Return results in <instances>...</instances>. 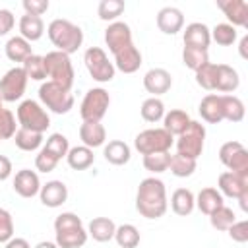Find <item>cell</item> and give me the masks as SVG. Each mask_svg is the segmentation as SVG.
<instances>
[{"mask_svg": "<svg viewBox=\"0 0 248 248\" xmlns=\"http://www.w3.org/2000/svg\"><path fill=\"white\" fill-rule=\"evenodd\" d=\"M229 236L234 242H246L248 240V221H234L229 227Z\"/></svg>", "mask_w": 248, "mask_h": 248, "instance_id": "cell-50", "label": "cell"}, {"mask_svg": "<svg viewBox=\"0 0 248 248\" xmlns=\"http://www.w3.org/2000/svg\"><path fill=\"white\" fill-rule=\"evenodd\" d=\"M114 240L120 248H136L140 244V231L130 225V223H124L120 227H116L114 231Z\"/></svg>", "mask_w": 248, "mask_h": 248, "instance_id": "cell-35", "label": "cell"}, {"mask_svg": "<svg viewBox=\"0 0 248 248\" xmlns=\"http://www.w3.org/2000/svg\"><path fill=\"white\" fill-rule=\"evenodd\" d=\"M83 62H85V68L89 72V76L99 81V83H107L114 78V64L108 60L107 52L99 46H91L85 50L83 54Z\"/></svg>", "mask_w": 248, "mask_h": 248, "instance_id": "cell-9", "label": "cell"}, {"mask_svg": "<svg viewBox=\"0 0 248 248\" xmlns=\"http://www.w3.org/2000/svg\"><path fill=\"white\" fill-rule=\"evenodd\" d=\"M215 79H217V64H203L200 70H196V81L200 87L213 91L215 89Z\"/></svg>", "mask_w": 248, "mask_h": 248, "instance_id": "cell-44", "label": "cell"}, {"mask_svg": "<svg viewBox=\"0 0 248 248\" xmlns=\"http://www.w3.org/2000/svg\"><path fill=\"white\" fill-rule=\"evenodd\" d=\"M170 172L178 178H186L190 174H194L196 170V159H188V157H182V155H172L170 157V165H169Z\"/></svg>", "mask_w": 248, "mask_h": 248, "instance_id": "cell-38", "label": "cell"}, {"mask_svg": "<svg viewBox=\"0 0 248 248\" xmlns=\"http://www.w3.org/2000/svg\"><path fill=\"white\" fill-rule=\"evenodd\" d=\"M182 62L186 68L190 70H200L203 64L209 62V54L207 50H202V48H192V46H184L182 50Z\"/></svg>", "mask_w": 248, "mask_h": 248, "instance_id": "cell-37", "label": "cell"}, {"mask_svg": "<svg viewBox=\"0 0 248 248\" xmlns=\"http://www.w3.org/2000/svg\"><path fill=\"white\" fill-rule=\"evenodd\" d=\"M31 43L25 41L21 35L19 37H12L8 43H6V56L12 60V62H25L29 56H31Z\"/></svg>", "mask_w": 248, "mask_h": 248, "instance_id": "cell-32", "label": "cell"}, {"mask_svg": "<svg viewBox=\"0 0 248 248\" xmlns=\"http://www.w3.org/2000/svg\"><path fill=\"white\" fill-rule=\"evenodd\" d=\"M0 108H2V97H0Z\"/></svg>", "mask_w": 248, "mask_h": 248, "instance_id": "cell-58", "label": "cell"}, {"mask_svg": "<svg viewBox=\"0 0 248 248\" xmlns=\"http://www.w3.org/2000/svg\"><path fill=\"white\" fill-rule=\"evenodd\" d=\"M14 190L21 198H33V196H37L39 190H41L39 174L35 170H29V169L17 170L16 176H14Z\"/></svg>", "mask_w": 248, "mask_h": 248, "instance_id": "cell-14", "label": "cell"}, {"mask_svg": "<svg viewBox=\"0 0 248 248\" xmlns=\"http://www.w3.org/2000/svg\"><path fill=\"white\" fill-rule=\"evenodd\" d=\"M97 12H99V17L101 19L112 21V19H116L124 12V2H120V0H103L99 4Z\"/></svg>", "mask_w": 248, "mask_h": 248, "instance_id": "cell-45", "label": "cell"}, {"mask_svg": "<svg viewBox=\"0 0 248 248\" xmlns=\"http://www.w3.org/2000/svg\"><path fill=\"white\" fill-rule=\"evenodd\" d=\"M66 159H68V165L74 170H85V169H89L93 165L95 155H93V149H89L85 145H76V147H72L68 151Z\"/></svg>", "mask_w": 248, "mask_h": 248, "instance_id": "cell-30", "label": "cell"}, {"mask_svg": "<svg viewBox=\"0 0 248 248\" xmlns=\"http://www.w3.org/2000/svg\"><path fill=\"white\" fill-rule=\"evenodd\" d=\"M39 99L48 110L56 114H66L74 107V95L54 81H46L39 87Z\"/></svg>", "mask_w": 248, "mask_h": 248, "instance_id": "cell-5", "label": "cell"}, {"mask_svg": "<svg viewBox=\"0 0 248 248\" xmlns=\"http://www.w3.org/2000/svg\"><path fill=\"white\" fill-rule=\"evenodd\" d=\"M170 207H172V211H174L176 215L186 217V215H190V213L194 211V207H196V196H194L192 190H188V188H178V190H174L172 196H170Z\"/></svg>", "mask_w": 248, "mask_h": 248, "instance_id": "cell-24", "label": "cell"}, {"mask_svg": "<svg viewBox=\"0 0 248 248\" xmlns=\"http://www.w3.org/2000/svg\"><path fill=\"white\" fill-rule=\"evenodd\" d=\"M200 114L205 122L209 124H219L223 120V105H221V95H215V93H209L202 99L200 103Z\"/></svg>", "mask_w": 248, "mask_h": 248, "instance_id": "cell-23", "label": "cell"}, {"mask_svg": "<svg viewBox=\"0 0 248 248\" xmlns=\"http://www.w3.org/2000/svg\"><path fill=\"white\" fill-rule=\"evenodd\" d=\"M172 143H174V140H172V136L165 128H149V130H143L134 140V147L141 155L165 153V151H169L172 147Z\"/></svg>", "mask_w": 248, "mask_h": 248, "instance_id": "cell-4", "label": "cell"}, {"mask_svg": "<svg viewBox=\"0 0 248 248\" xmlns=\"http://www.w3.org/2000/svg\"><path fill=\"white\" fill-rule=\"evenodd\" d=\"M167 188L163 180L155 176L143 178L136 194V209L140 211V215L145 219H159L167 213Z\"/></svg>", "mask_w": 248, "mask_h": 248, "instance_id": "cell-1", "label": "cell"}, {"mask_svg": "<svg viewBox=\"0 0 248 248\" xmlns=\"http://www.w3.org/2000/svg\"><path fill=\"white\" fill-rule=\"evenodd\" d=\"M240 85V78L234 68L227 64H217V79H215V89L223 93H231Z\"/></svg>", "mask_w": 248, "mask_h": 248, "instance_id": "cell-27", "label": "cell"}, {"mask_svg": "<svg viewBox=\"0 0 248 248\" xmlns=\"http://www.w3.org/2000/svg\"><path fill=\"white\" fill-rule=\"evenodd\" d=\"M14 141H16V145L21 151H35V149H39L43 145V134L31 132V130H25V128H19L14 134Z\"/></svg>", "mask_w": 248, "mask_h": 248, "instance_id": "cell-34", "label": "cell"}, {"mask_svg": "<svg viewBox=\"0 0 248 248\" xmlns=\"http://www.w3.org/2000/svg\"><path fill=\"white\" fill-rule=\"evenodd\" d=\"M209 43H211V33H209V27L205 23L194 21V23L186 25V29H184V46L207 50Z\"/></svg>", "mask_w": 248, "mask_h": 248, "instance_id": "cell-19", "label": "cell"}, {"mask_svg": "<svg viewBox=\"0 0 248 248\" xmlns=\"http://www.w3.org/2000/svg\"><path fill=\"white\" fill-rule=\"evenodd\" d=\"M10 174H12V161L8 157L0 155V180L10 178Z\"/></svg>", "mask_w": 248, "mask_h": 248, "instance_id": "cell-53", "label": "cell"}, {"mask_svg": "<svg viewBox=\"0 0 248 248\" xmlns=\"http://www.w3.org/2000/svg\"><path fill=\"white\" fill-rule=\"evenodd\" d=\"M14 23H16V19H14V14L10 12V10H0V37L2 35H8L12 29H14Z\"/></svg>", "mask_w": 248, "mask_h": 248, "instance_id": "cell-52", "label": "cell"}, {"mask_svg": "<svg viewBox=\"0 0 248 248\" xmlns=\"http://www.w3.org/2000/svg\"><path fill=\"white\" fill-rule=\"evenodd\" d=\"M184 25V16L178 8L174 6H167L163 10H159L157 14V27L165 33V35H176Z\"/></svg>", "mask_w": 248, "mask_h": 248, "instance_id": "cell-18", "label": "cell"}, {"mask_svg": "<svg viewBox=\"0 0 248 248\" xmlns=\"http://www.w3.org/2000/svg\"><path fill=\"white\" fill-rule=\"evenodd\" d=\"M35 248H58V246H56V242H48V240H45V242H39Z\"/></svg>", "mask_w": 248, "mask_h": 248, "instance_id": "cell-57", "label": "cell"}, {"mask_svg": "<svg viewBox=\"0 0 248 248\" xmlns=\"http://www.w3.org/2000/svg\"><path fill=\"white\" fill-rule=\"evenodd\" d=\"M79 140L89 149L101 147L105 143V140H107V130H105V126L101 122H83L79 126Z\"/></svg>", "mask_w": 248, "mask_h": 248, "instance_id": "cell-21", "label": "cell"}, {"mask_svg": "<svg viewBox=\"0 0 248 248\" xmlns=\"http://www.w3.org/2000/svg\"><path fill=\"white\" fill-rule=\"evenodd\" d=\"M163 122H165L163 128H165L170 136H180V134L188 128V124H190L192 120H190V116H188L186 110L172 108V110H169V112L163 116Z\"/></svg>", "mask_w": 248, "mask_h": 248, "instance_id": "cell-29", "label": "cell"}, {"mask_svg": "<svg viewBox=\"0 0 248 248\" xmlns=\"http://www.w3.org/2000/svg\"><path fill=\"white\" fill-rule=\"evenodd\" d=\"M209 33H211V39L221 46H229L236 41V29L231 23H217Z\"/></svg>", "mask_w": 248, "mask_h": 248, "instance_id": "cell-42", "label": "cell"}, {"mask_svg": "<svg viewBox=\"0 0 248 248\" xmlns=\"http://www.w3.org/2000/svg\"><path fill=\"white\" fill-rule=\"evenodd\" d=\"M25 87H27V76H25L23 68L16 66V68L8 70L2 76V79H0V97H2V101L14 103V101L23 97Z\"/></svg>", "mask_w": 248, "mask_h": 248, "instance_id": "cell-11", "label": "cell"}, {"mask_svg": "<svg viewBox=\"0 0 248 248\" xmlns=\"http://www.w3.org/2000/svg\"><path fill=\"white\" fill-rule=\"evenodd\" d=\"M81 219L76 213H60L54 219V231H62V229H70V227H81Z\"/></svg>", "mask_w": 248, "mask_h": 248, "instance_id": "cell-49", "label": "cell"}, {"mask_svg": "<svg viewBox=\"0 0 248 248\" xmlns=\"http://www.w3.org/2000/svg\"><path fill=\"white\" fill-rule=\"evenodd\" d=\"M209 221H211V227L217 229V231H229V227L236 221L234 213L231 207L227 205H221L219 209H215L211 215H209Z\"/></svg>", "mask_w": 248, "mask_h": 248, "instance_id": "cell-41", "label": "cell"}, {"mask_svg": "<svg viewBox=\"0 0 248 248\" xmlns=\"http://www.w3.org/2000/svg\"><path fill=\"white\" fill-rule=\"evenodd\" d=\"M108 105H110L108 91L103 87H93L85 93L79 107V114L83 122H101V118L107 114Z\"/></svg>", "mask_w": 248, "mask_h": 248, "instance_id": "cell-8", "label": "cell"}, {"mask_svg": "<svg viewBox=\"0 0 248 248\" xmlns=\"http://www.w3.org/2000/svg\"><path fill=\"white\" fill-rule=\"evenodd\" d=\"M223 105V120L240 122L244 118V103L234 95H221Z\"/></svg>", "mask_w": 248, "mask_h": 248, "instance_id": "cell-33", "label": "cell"}, {"mask_svg": "<svg viewBox=\"0 0 248 248\" xmlns=\"http://www.w3.org/2000/svg\"><path fill=\"white\" fill-rule=\"evenodd\" d=\"M219 190L221 194L229 198H238L242 192L248 190V174H236V172H221L219 174Z\"/></svg>", "mask_w": 248, "mask_h": 248, "instance_id": "cell-20", "label": "cell"}, {"mask_svg": "<svg viewBox=\"0 0 248 248\" xmlns=\"http://www.w3.org/2000/svg\"><path fill=\"white\" fill-rule=\"evenodd\" d=\"M56 165H58V159L52 155V153H48L45 147L39 151V155L35 157V167H37V170H41V172H50V170H54L56 169Z\"/></svg>", "mask_w": 248, "mask_h": 248, "instance_id": "cell-48", "label": "cell"}, {"mask_svg": "<svg viewBox=\"0 0 248 248\" xmlns=\"http://www.w3.org/2000/svg\"><path fill=\"white\" fill-rule=\"evenodd\" d=\"M23 72H25V76H27V79H37V81H41V79H45L46 78V70H45V60H43V56H39V54H31L25 62H23Z\"/></svg>", "mask_w": 248, "mask_h": 248, "instance_id": "cell-39", "label": "cell"}, {"mask_svg": "<svg viewBox=\"0 0 248 248\" xmlns=\"http://www.w3.org/2000/svg\"><path fill=\"white\" fill-rule=\"evenodd\" d=\"M23 10H25V14L41 17L48 10V0H23Z\"/></svg>", "mask_w": 248, "mask_h": 248, "instance_id": "cell-51", "label": "cell"}, {"mask_svg": "<svg viewBox=\"0 0 248 248\" xmlns=\"http://www.w3.org/2000/svg\"><path fill=\"white\" fill-rule=\"evenodd\" d=\"M16 116L12 110L8 108H0V140H8V138H14V134L17 132L16 130Z\"/></svg>", "mask_w": 248, "mask_h": 248, "instance_id": "cell-46", "label": "cell"}, {"mask_svg": "<svg viewBox=\"0 0 248 248\" xmlns=\"http://www.w3.org/2000/svg\"><path fill=\"white\" fill-rule=\"evenodd\" d=\"M10 238H14V219L8 209L0 207V242L6 244Z\"/></svg>", "mask_w": 248, "mask_h": 248, "instance_id": "cell-47", "label": "cell"}, {"mask_svg": "<svg viewBox=\"0 0 248 248\" xmlns=\"http://www.w3.org/2000/svg\"><path fill=\"white\" fill-rule=\"evenodd\" d=\"M41 202L46 207H60L68 200V186L62 180H48L45 186L39 190Z\"/></svg>", "mask_w": 248, "mask_h": 248, "instance_id": "cell-15", "label": "cell"}, {"mask_svg": "<svg viewBox=\"0 0 248 248\" xmlns=\"http://www.w3.org/2000/svg\"><path fill=\"white\" fill-rule=\"evenodd\" d=\"M56 232V246L58 248H81L87 242V231L81 227H70Z\"/></svg>", "mask_w": 248, "mask_h": 248, "instance_id": "cell-22", "label": "cell"}, {"mask_svg": "<svg viewBox=\"0 0 248 248\" xmlns=\"http://www.w3.org/2000/svg\"><path fill=\"white\" fill-rule=\"evenodd\" d=\"M140 112H141V118L143 120H147V122H159L165 116V105H163L161 99L149 97V99H145L141 103Z\"/></svg>", "mask_w": 248, "mask_h": 248, "instance_id": "cell-36", "label": "cell"}, {"mask_svg": "<svg viewBox=\"0 0 248 248\" xmlns=\"http://www.w3.org/2000/svg\"><path fill=\"white\" fill-rule=\"evenodd\" d=\"M170 153L165 151V153H151V155H143V167L149 170V172H165L170 165Z\"/></svg>", "mask_w": 248, "mask_h": 248, "instance_id": "cell-40", "label": "cell"}, {"mask_svg": "<svg viewBox=\"0 0 248 248\" xmlns=\"http://www.w3.org/2000/svg\"><path fill=\"white\" fill-rule=\"evenodd\" d=\"M170 85H172V76L167 70H163V68H151L143 76V87L153 97L167 93L170 89Z\"/></svg>", "mask_w": 248, "mask_h": 248, "instance_id": "cell-13", "label": "cell"}, {"mask_svg": "<svg viewBox=\"0 0 248 248\" xmlns=\"http://www.w3.org/2000/svg\"><path fill=\"white\" fill-rule=\"evenodd\" d=\"M17 122L25 130L43 134L50 126V116L37 101L27 99V101L19 103V107H17Z\"/></svg>", "mask_w": 248, "mask_h": 248, "instance_id": "cell-6", "label": "cell"}, {"mask_svg": "<svg viewBox=\"0 0 248 248\" xmlns=\"http://www.w3.org/2000/svg\"><path fill=\"white\" fill-rule=\"evenodd\" d=\"M196 205H198V209L202 213L211 215L215 209H219L221 205H225L223 203V194L217 188H211V186L209 188H202L200 194H198V198H196Z\"/></svg>", "mask_w": 248, "mask_h": 248, "instance_id": "cell-25", "label": "cell"}, {"mask_svg": "<svg viewBox=\"0 0 248 248\" xmlns=\"http://www.w3.org/2000/svg\"><path fill=\"white\" fill-rule=\"evenodd\" d=\"M105 159L110 163V165H126L130 161V147L126 141H120V140H112L105 145V151H103Z\"/></svg>", "mask_w": 248, "mask_h": 248, "instance_id": "cell-31", "label": "cell"}, {"mask_svg": "<svg viewBox=\"0 0 248 248\" xmlns=\"http://www.w3.org/2000/svg\"><path fill=\"white\" fill-rule=\"evenodd\" d=\"M219 161L236 174H248V151L240 141H227L219 149Z\"/></svg>", "mask_w": 248, "mask_h": 248, "instance_id": "cell-10", "label": "cell"}, {"mask_svg": "<svg viewBox=\"0 0 248 248\" xmlns=\"http://www.w3.org/2000/svg\"><path fill=\"white\" fill-rule=\"evenodd\" d=\"M141 66V52L138 50V46L132 43L124 48H120L118 52H114V68H118L124 74H134L138 72Z\"/></svg>", "mask_w": 248, "mask_h": 248, "instance_id": "cell-17", "label": "cell"}, {"mask_svg": "<svg viewBox=\"0 0 248 248\" xmlns=\"http://www.w3.org/2000/svg\"><path fill=\"white\" fill-rule=\"evenodd\" d=\"M105 43L108 46V50L114 54L120 48L132 45V29L128 23L124 21H112L108 23V27L105 29Z\"/></svg>", "mask_w": 248, "mask_h": 248, "instance_id": "cell-12", "label": "cell"}, {"mask_svg": "<svg viewBox=\"0 0 248 248\" xmlns=\"http://www.w3.org/2000/svg\"><path fill=\"white\" fill-rule=\"evenodd\" d=\"M48 39L50 43L56 46V50L64 52V54H72L76 52L81 43H83V31L81 27H78L76 23H72L70 19H52L46 27Z\"/></svg>", "mask_w": 248, "mask_h": 248, "instance_id": "cell-2", "label": "cell"}, {"mask_svg": "<svg viewBox=\"0 0 248 248\" xmlns=\"http://www.w3.org/2000/svg\"><path fill=\"white\" fill-rule=\"evenodd\" d=\"M0 141H2V140H0Z\"/></svg>", "mask_w": 248, "mask_h": 248, "instance_id": "cell-59", "label": "cell"}, {"mask_svg": "<svg viewBox=\"0 0 248 248\" xmlns=\"http://www.w3.org/2000/svg\"><path fill=\"white\" fill-rule=\"evenodd\" d=\"M19 33L25 41H39L45 33V23H43V17L39 16H31V14H25L21 16L19 19Z\"/></svg>", "mask_w": 248, "mask_h": 248, "instance_id": "cell-26", "label": "cell"}, {"mask_svg": "<svg viewBox=\"0 0 248 248\" xmlns=\"http://www.w3.org/2000/svg\"><path fill=\"white\" fill-rule=\"evenodd\" d=\"M217 6L223 10L231 25H248V2L246 0H217Z\"/></svg>", "mask_w": 248, "mask_h": 248, "instance_id": "cell-16", "label": "cell"}, {"mask_svg": "<svg viewBox=\"0 0 248 248\" xmlns=\"http://www.w3.org/2000/svg\"><path fill=\"white\" fill-rule=\"evenodd\" d=\"M114 231H116V225H114L112 219H108V217H95L89 223L87 234H91L93 240H97V242H108L110 238H114Z\"/></svg>", "mask_w": 248, "mask_h": 248, "instance_id": "cell-28", "label": "cell"}, {"mask_svg": "<svg viewBox=\"0 0 248 248\" xmlns=\"http://www.w3.org/2000/svg\"><path fill=\"white\" fill-rule=\"evenodd\" d=\"M43 60H45L46 76L50 78L48 81H54L60 87L70 91L74 85V66H72L70 56L60 50H52V52H46V56H43Z\"/></svg>", "mask_w": 248, "mask_h": 248, "instance_id": "cell-3", "label": "cell"}, {"mask_svg": "<svg viewBox=\"0 0 248 248\" xmlns=\"http://www.w3.org/2000/svg\"><path fill=\"white\" fill-rule=\"evenodd\" d=\"M4 248H31V246H29V242L25 238H17L16 236V238H10Z\"/></svg>", "mask_w": 248, "mask_h": 248, "instance_id": "cell-54", "label": "cell"}, {"mask_svg": "<svg viewBox=\"0 0 248 248\" xmlns=\"http://www.w3.org/2000/svg\"><path fill=\"white\" fill-rule=\"evenodd\" d=\"M246 45H248V37H242V41H240V54H242V58H246Z\"/></svg>", "mask_w": 248, "mask_h": 248, "instance_id": "cell-56", "label": "cell"}, {"mask_svg": "<svg viewBox=\"0 0 248 248\" xmlns=\"http://www.w3.org/2000/svg\"><path fill=\"white\" fill-rule=\"evenodd\" d=\"M203 141H205V126L202 122L192 120L176 140L178 155L188 159H198L203 151Z\"/></svg>", "mask_w": 248, "mask_h": 248, "instance_id": "cell-7", "label": "cell"}, {"mask_svg": "<svg viewBox=\"0 0 248 248\" xmlns=\"http://www.w3.org/2000/svg\"><path fill=\"white\" fill-rule=\"evenodd\" d=\"M236 200L240 202V209H242V211H248V190H246V192H242Z\"/></svg>", "mask_w": 248, "mask_h": 248, "instance_id": "cell-55", "label": "cell"}, {"mask_svg": "<svg viewBox=\"0 0 248 248\" xmlns=\"http://www.w3.org/2000/svg\"><path fill=\"white\" fill-rule=\"evenodd\" d=\"M45 149H46L48 153H52V155L60 161V159H62V157H66V155H68V151H70L68 138H66V136H62V134H50V136L46 138Z\"/></svg>", "mask_w": 248, "mask_h": 248, "instance_id": "cell-43", "label": "cell"}]
</instances>
